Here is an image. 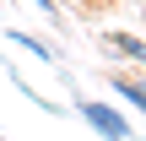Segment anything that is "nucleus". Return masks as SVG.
Instances as JSON below:
<instances>
[{"label": "nucleus", "instance_id": "f257e3e1", "mask_svg": "<svg viewBox=\"0 0 146 141\" xmlns=\"http://www.w3.org/2000/svg\"><path fill=\"white\" fill-rule=\"evenodd\" d=\"M70 109H76V114H81V120H87L103 141H135V125H130L114 103H98V98H70Z\"/></svg>", "mask_w": 146, "mask_h": 141}, {"label": "nucleus", "instance_id": "f03ea898", "mask_svg": "<svg viewBox=\"0 0 146 141\" xmlns=\"http://www.w3.org/2000/svg\"><path fill=\"white\" fill-rule=\"evenodd\" d=\"M108 87H114V92H119V98L146 120V76H135V71H114V76H108Z\"/></svg>", "mask_w": 146, "mask_h": 141}, {"label": "nucleus", "instance_id": "7ed1b4c3", "mask_svg": "<svg viewBox=\"0 0 146 141\" xmlns=\"http://www.w3.org/2000/svg\"><path fill=\"white\" fill-rule=\"evenodd\" d=\"M5 38L11 43H22V49H33L43 65H65V54H60V43H49V38H38V33H22V27H5Z\"/></svg>", "mask_w": 146, "mask_h": 141}, {"label": "nucleus", "instance_id": "20e7f679", "mask_svg": "<svg viewBox=\"0 0 146 141\" xmlns=\"http://www.w3.org/2000/svg\"><path fill=\"white\" fill-rule=\"evenodd\" d=\"M103 38H108V49H119L125 60H135V65H146V38H135L130 27H108Z\"/></svg>", "mask_w": 146, "mask_h": 141}, {"label": "nucleus", "instance_id": "39448f33", "mask_svg": "<svg viewBox=\"0 0 146 141\" xmlns=\"http://www.w3.org/2000/svg\"><path fill=\"white\" fill-rule=\"evenodd\" d=\"M27 5H38V11H43L49 22H60V5H54V0H27Z\"/></svg>", "mask_w": 146, "mask_h": 141}, {"label": "nucleus", "instance_id": "423d86ee", "mask_svg": "<svg viewBox=\"0 0 146 141\" xmlns=\"http://www.w3.org/2000/svg\"><path fill=\"white\" fill-rule=\"evenodd\" d=\"M76 5H98V0H76Z\"/></svg>", "mask_w": 146, "mask_h": 141}, {"label": "nucleus", "instance_id": "0eeeda50", "mask_svg": "<svg viewBox=\"0 0 146 141\" xmlns=\"http://www.w3.org/2000/svg\"><path fill=\"white\" fill-rule=\"evenodd\" d=\"M0 141H5V130H0Z\"/></svg>", "mask_w": 146, "mask_h": 141}]
</instances>
